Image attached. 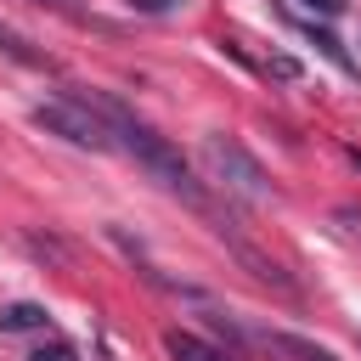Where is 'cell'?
Segmentation results:
<instances>
[{
	"mask_svg": "<svg viewBox=\"0 0 361 361\" xmlns=\"http://www.w3.org/2000/svg\"><path fill=\"white\" fill-rule=\"evenodd\" d=\"M209 220H214V237L231 248V259H237V265H243L254 282H265V288H276V293H293V276H288V271H282L271 254H259V248H254V243L237 231V220H231V214H214V209H209Z\"/></svg>",
	"mask_w": 361,
	"mask_h": 361,
	"instance_id": "obj_4",
	"label": "cell"
},
{
	"mask_svg": "<svg viewBox=\"0 0 361 361\" xmlns=\"http://www.w3.org/2000/svg\"><path fill=\"white\" fill-rule=\"evenodd\" d=\"M124 6H130V11H147V17H152V11H175V6H186V0H124Z\"/></svg>",
	"mask_w": 361,
	"mask_h": 361,
	"instance_id": "obj_12",
	"label": "cell"
},
{
	"mask_svg": "<svg viewBox=\"0 0 361 361\" xmlns=\"http://www.w3.org/2000/svg\"><path fill=\"white\" fill-rule=\"evenodd\" d=\"M0 51H6V56H17V62H28V68H45V56H39V51H28V39H23V34H11V28H0Z\"/></svg>",
	"mask_w": 361,
	"mask_h": 361,
	"instance_id": "obj_8",
	"label": "cell"
},
{
	"mask_svg": "<svg viewBox=\"0 0 361 361\" xmlns=\"http://www.w3.org/2000/svg\"><path fill=\"white\" fill-rule=\"evenodd\" d=\"M34 327H45V305L17 299V305H6V310H0V333H34Z\"/></svg>",
	"mask_w": 361,
	"mask_h": 361,
	"instance_id": "obj_6",
	"label": "cell"
},
{
	"mask_svg": "<svg viewBox=\"0 0 361 361\" xmlns=\"http://www.w3.org/2000/svg\"><path fill=\"white\" fill-rule=\"evenodd\" d=\"M265 73H271V79H299V62H293V56H271Z\"/></svg>",
	"mask_w": 361,
	"mask_h": 361,
	"instance_id": "obj_10",
	"label": "cell"
},
{
	"mask_svg": "<svg viewBox=\"0 0 361 361\" xmlns=\"http://www.w3.org/2000/svg\"><path fill=\"white\" fill-rule=\"evenodd\" d=\"M310 6H316V11H327V17H333V11H344V0H310Z\"/></svg>",
	"mask_w": 361,
	"mask_h": 361,
	"instance_id": "obj_13",
	"label": "cell"
},
{
	"mask_svg": "<svg viewBox=\"0 0 361 361\" xmlns=\"http://www.w3.org/2000/svg\"><path fill=\"white\" fill-rule=\"evenodd\" d=\"M73 102H85V107H90V113L113 130V141H118V147H124V152H130V158H135V164H141V169H147L164 192H175V197H186L197 214H209V192L192 180L186 158H180V152H175V147H169L152 124H141V118H135L118 96H107V90H73Z\"/></svg>",
	"mask_w": 361,
	"mask_h": 361,
	"instance_id": "obj_1",
	"label": "cell"
},
{
	"mask_svg": "<svg viewBox=\"0 0 361 361\" xmlns=\"http://www.w3.org/2000/svg\"><path fill=\"white\" fill-rule=\"evenodd\" d=\"M333 220H338L344 237H361V209H333Z\"/></svg>",
	"mask_w": 361,
	"mask_h": 361,
	"instance_id": "obj_11",
	"label": "cell"
},
{
	"mask_svg": "<svg viewBox=\"0 0 361 361\" xmlns=\"http://www.w3.org/2000/svg\"><path fill=\"white\" fill-rule=\"evenodd\" d=\"M197 158H203L209 180H214L226 197H243V203H271V197H276L271 175L259 169V158H254L243 141H231V135H203Z\"/></svg>",
	"mask_w": 361,
	"mask_h": 361,
	"instance_id": "obj_2",
	"label": "cell"
},
{
	"mask_svg": "<svg viewBox=\"0 0 361 361\" xmlns=\"http://www.w3.org/2000/svg\"><path fill=\"white\" fill-rule=\"evenodd\" d=\"M34 124H39L45 135H62V141L79 147V152H113V147H118L113 130H107L85 102H73V96H62V102H39V107H34Z\"/></svg>",
	"mask_w": 361,
	"mask_h": 361,
	"instance_id": "obj_3",
	"label": "cell"
},
{
	"mask_svg": "<svg viewBox=\"0 0 361 361\" xmlns=\"http://www.w3.org/2000/svg\"><path fill=\"white\" fill-rule=\"evenodd\" d=\"M164 350H169V361H231L226 350H214V344H203L197 333H164Z\"/></svg>",
	"mask_w": 361,
	"mask_h": 361,
	"instance_id": "obj_5",
	"label": "cell"
},
{
	"mask_svg": "<svg viewBox=\"0 0 361 361\" xmlns=\"http://www.w3.org/2000/svg\"><path fill=\"white\" fill-rule=\"evenodd\" d=\"M28 361H79V350H73V344H39Z\"/></svg>",
	"mask_w": 361,
	"mask_h": 361,
	"instance_id": "obj_9",
	"label": "cell"
},
{
	"mask_svg": "<svg viewBox=\"0 0 361 361\" xmlns=\"http://www.w3.org/2000/svg\"><path fill=\"white\" fill-rule=\"evenodd\" d=\"M265 344L282 350V355H293V361H338L333 350H322V344H310V338H293V333H265Z\"/></svg>",
	"mask_w": 361,
	"mask_h": 361,
	"instance_id": "obj_7",
	"label": "cell"
},
{
	"mask_svg": "<svg viewBox=\"0 0 361 361\" xmlns=\"http://www.w3.org/2000/svg\"><path fill=\"white\" fill-rule=\"evenodd\" d=\"M350 158H355V164H361V152H350Z\"/></svg>",
	"mask_w": 361,
	"mask_h": 361,
	"instance_id": "obj_15",
	"label": "cell"
},
{
	"mask_svg": "<svg viewBox=\"0 0 361 361\" xmlns=\"http://www.w3.org/2000/svg\"><path fill=\"white\" fill-rule=\"evenodd\" d=\"M39 6H62V11H73V6H79V0H39Z\"/></svg>",
	"mask_w": 361,
	"mask_h": 361,
	"instance_id": "obj_14",
	"label": "cell"
}]
</instances>
